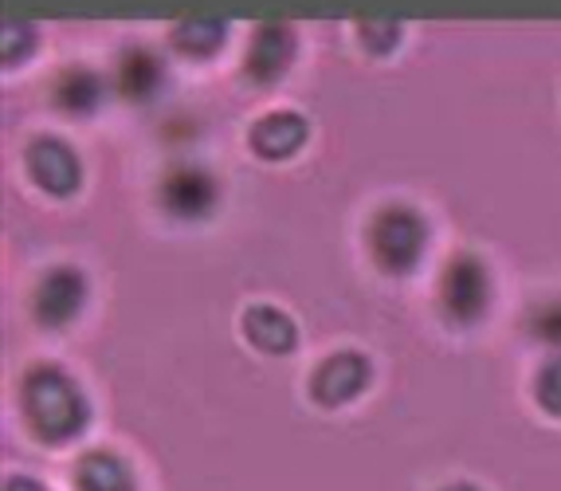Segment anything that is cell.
I'll list each match as a JSON object with an SVG mask.
<instances>
[{"instance_id":"1","label":"cell","mask_w":561,"mask_h":491,"mask_svg":"<svg viewBox=\"0 0 561 491\" xmlns=\"http://www.w3.org/2000/svg\"><path fill=\"white\" fill-rule=\"evenodd\" d=\"M24 413L36 425L39 436L47 441H67V436L83 433L87 416V397L76 381L67 378L64 369L39 366L24 378Z\"/></svg>"},{"instance_id":"2","label":"cell","mask_w":561,"mask_h":491,"mask_svg":"<svg viewBox=\"0 0 561 491\" xmlns=\"http://www.w3.org/2000/svg\"><path fill=\"white\" fill-rule=\"evenodd\" d=\"M428 244V225L412 205H385L369 225V248L385 272L404 275L416 267Z\"/></svg>"},{"instance_id":"3","label":"cell","mask_w":561,"mask_h":491,"mask_svg":"<svg viewBox=\"0 0 561 491\" xmlns=\"http://www.w3.org/2000/svg\"><path fill=\"white\" fill-rule=\"evenodd\" d=\"M440 302L444 315L451 322H459V327H471V322L483 319L486 302H491V279H486V267L479 255L459 252L444 264Z\"/></svg>"},{"instance_id":"4","label":"cell","mask_w":561,"mask_h":491,"mask_svg":"<svg viewBox=\"0 0 561 491\" xmlns=\"http://www.w3.org/2000/svg\"><path fill=\"white\" fill-rule=\"evenodd\" d=\"M369 381V358L357 354V350H342V354H330L314 378H310V393L319 406H346L350 397H357Z\"/></svg>"},{"instance_id":"5","label":"cell","mask_w":561,"mask_h":491,"mask_svg":"<svg viewBox=\"0 0 561 491\" xmlns=\"http://www.w3.org/2000/svg\"><path fill=\"white\" fill-rule=\"evenodd\" d=\"M28 170L47 193H59V197L76 193L79 181H83L79 153L71 150L64 138H51V134H47V138H36V142L28 146Z\"/></svg>"},{"instance_id":"6","label":"cell","mask_w":561,"mask_h":491,"mask_svg":"<svg viewBox=\"0 0 561 491\" xmlns=\"http://www.w3.org/2000/svg\"><path fill=\"white\" fill-rule=\"evenodd\" d=\"M83 295L87 284L79 267H51L36 287V319L44 327H64L79 315Z\"/></svg>"},{"instance_id":"7","label":"cell","mask_w":561,"mask_h":491,"mask_svg":"<svg viewBox=\"0 0 561 491\" xmlns=\"http://www.w3.org/2000/svg\"><path fill=\"white\" fill-rule=\"evenodd\" d=\"M161 205L173 213V217H205L208 208L216 205V185L205 170L197 165H178L169 170L165 181H161Z\"/></svg>"},{"instance_id":"8","label":"cell","mask_w":561,"mask_h":491,"mask_svg":"<svg viewBox=\"0 0 561 491\" xmlns=\"http://www.w3.org/2000/svg\"><path fill=\"white\" fill-rule=\"evenodd\" d=\"M290 59H295V32L287 24H263V28L252 32L243 67H248V76L255 83H272V79H279L287 71Z\"/></svg>"},{"instance_id":"9","label":"cell","mask_w":561,"mask_h":491,"mask_svg":"<svg viewBox=\"0 0 561 491\" xmlns=\"http://www.w3.org/2000/svg\"><path fill=\"white\" fill-rule=\"evenodd\" d=\"M307 118L299 111H272L252 126V150L260 158H290L307 142Z\"/></svg>"},{"instance_id":"10","label":"cell","mask_w":561,"mask_h":491,"mask_svg":"<svg viewBox=\"0 0 561 491\" xmlns=\"http://www.w3.org/2000/svg\"><path fill=\"white\" fill-rule=\"evenodd\" d=\"M243 334L252 339V346L267 350V354H287L299 342V327L279 307H267V302H255L243 311Z\"/></svg>"},{"instance_id":"11","label":"cell","mask_w":561,"mask_h":491,"mask_svg":"<svg viewBox=\"0 0 561 491\" xmlns=\"http://www.w3.org/2000/svg\"><path fill=\"white\" fill-rule=\"evenodd\" d=\"M118 87L126 99H150L161 87V59L150 48H130L118 59Z\"/></svg>"},{"instance_id":"12","label":"cell","mask_w":561,"mask_h":491,"mask_svg":"<svg viewBox=\"0 0 561 491\" xmlns=\"http://www.w3.org/2000/svg\"><path fill=\"white\" fill-rule=\"evenodd\" d=\"M79 491H134L130 468L114 453H87L76 472Z\"/></svg>"},{"instance_id":"13","label":"cell","mask_w":561,"mask_h":491,"mask_svg":"<svg viewBox=\"0 0 561 491\" xmlns=\"http://www.w3.org/2000/svg\"><path fill=\"white\" fill-rule=\"evenodd\" d=\"M56 103L71 114H91L103 103V79L94 76L91 67H67L56 79Z\"/></svg>"},{"instance_id":"14","label":"cell","mask_w":561,"mask_h":491,"mask_svg":"<svg viewBox=\"0 0 561 491\" xmlns=\"http://www.w3.org/2000/svg\"><path fill=\"white\" fill-rule=\"evenodd\" d=\"M228 36V20H216V16H193V20H181L178 28H173V48L188 52V56H213Z\"/></svg>"},{"instance_id":"15","label":"cell","mask_w":561,"mask_h":491,"mask_svg":"<svg viewBox=\"0 0 561 491\" xmlns=\"http://www.w3.org/2000/svg\"><path fill=\"white\" fill-rule=\"evenodd\" d=\"M526 327H530L534 339L561 346V299H550V302H542V307H534Z\"/></svg>"},{"instance_id":"16","label":"cell","mask_w":561,"mask_h":491,"mask_svg":"<svg viewBox=\"0 0 561 491\" xmlns=\"http://www.w3.org/2000/svg\"><path fill=\"white\" fill-rule=\"evenodd\" d=\"M534 393H538V406L561 416V354L542 366V374H538V386H534Z\"/></svg>"},{"instance_id":"17","label":"cell","mask_w":561,"mask_h":491,"mask_svg":"<svg viewBox=\"0 0 561 491\" xmlns=\"http://www.w3.org/2000/svg\"><path fill=\"white\" fill-rule=\"evenodd\" d=\"M362 44L369 52H389L401 39V24L397 20H362Z\"/></svg>"},{"instance_id":"18","label":"cell","mask_w":561,"mask_h":491,"mask_svg":"<svg viewBox=\"0 0 561 491\" xmlns=\"http://www.w3.org/2000/svg\"><path fill=\"white\" fill-rule=\"evenodd\" d=\"M36 44V28L24 24V20H9L4 24V59L9 64H20V59L28 56V48Z\"/></svg>"},{"instance_id":"19","label":"cell","mask_w":561,"mask_h":491,"mask_svg":"<svg viewBox=\"0 0 561 491\" xmlns=\"http://www.w3.org/2000/svg\"><path fill=\"white\" fill-rule=\"evenodd\" d=\"M4 491H47V488H39V483L28 480V476H12V480L4 483Z\"/></svg>"},{"instance_id":"20","label":"cell","mask_w":561,"mask_h":491,"mask_svg":"<svg viewBox=\"0 0 561 491\" xmlns=\"http://www.w3.org/2000/svg\"><path fill=\"white\" fill-rule=\"evenodd\" d=\"M440 491H479L476 483H448V488H440Z\"/></svg>"}]
</instances>
